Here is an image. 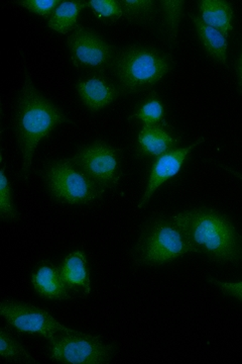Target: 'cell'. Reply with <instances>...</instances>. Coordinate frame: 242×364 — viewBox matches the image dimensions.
Segmentation results:
<instances>
[{"instance_id":"6da1fadb","label":"cell","mask_w":242,"mask_h":364,"mask_svg":"<svg viewBox=\"0 0 242 364\" xmlns=\"http://www.w3.org/2000/svg\"><path fill=\"white\" fill-rule=\"evenodd\" d=\"M194 253L219 263L242 260V238L226 215L208 208H193L172 215Z\"/></svg>"},{"instance_id":"7a4b0ae2","label":"cell","mask_w":242,"mask_h":364,"mask_svg":"<svg viewBox=\"0 0 242 364\" xmlns=\"http://www.w3.org/2000/svg\"><path fill=\"white\" fill-rule=\"evenodd\" d=\"M68 122L63 111L35 88L30 74L25 70V81L13 114L14 131L23 159V179L28 177L33 154L40 140L49 136L57 126Z\"/></svg>"},{"instance_id":"3957f363","label":"cell","mask_w":242,"mask_h":364,"mask_svg":"<svg viewBox=\"0 0 242 364\" xmlns=\"http://www.w3.org/2000/svg\"><path fill=\"white\" fill-rule=\"evenodd\" d=\"M172 70L166 53L148 46L131 45L117 52L114 71L115 82L123 95H133L152 87Z\"/></svg>"},{"instance_id":"277c9868","label":"cell","mask_w":242,"mask_h":364,"mask_svg":"<svg viewBox=\"0 0 242 364\" xmlns=\"http://www.w3.org/2000/svg\"><path fill=\"white\" fill-rule=\"evenodd\" d=\"M188 253H194L183 232L172 218L157 215L145 224L133 257L138 267L166 264Z\"/></svg>"},{"instance_id":"5b68a950","label":"cell","mask_w":242,"mask_h":364,"mask_svg":"<svg viewBox=\"0 0 242 364\" xmlns=\"http://www.w3.org/2000/svg\"><path fill=\"white\" fill-rule=\"evenodd\" d=\"M44 179L53 198L60 203L88 205L105 193V188L84 173L72 158L50 162L45 167Z\"/></svg>"},{"instance_id":"8992f818","label":"cell","mask_w":242,"mask_h":364,"mask_svg":"<svg viewBox=\"0 0 242 364\" xmlns=\"http://www.w3.org/2000/svg\"><path fill=\"white\" fill-rule=\"evenodd\" d=\"M71 61L78 70L104 74L112 70L119 49L95 31L78 25L68 36Z\"/></svg>"},{"instance_id":"52a82bcc","label":"cell","mask_w":242,"mask_h":364,"mask_svg":"<svg viewBox=\"0 0 242 364\" xmlns=\"http://www.w3.org/2000/svg\"><path fill=\"white\" fill-rule=\"evenodd\" d=\"M51 359L55 363L68 364L109 363L114 346L105 344L100 336L82 332H60L50 341Z\"/></svg>"},{"instance_id":"ba28073f","label":"cell","mask_w":242,"mask_h":364,"mask_svg":"<svg viewBox=\"0 0 242 364\" xmlns=\"http://www.w3.org/2000/svg\"><path fill=\"white\" fill-rule=\"evenodd\" d=\"M122 158V149L103 141H95L80 148L72 159L84 173L106 189L114 188L121 181Z\"/></svg>"},{"instance_id":"9c48e42d","label":"cell","mask_w":242,"mask_h":364,"mask_svg":"<svg viewBox=\"0 0 242 364\" xmlns=\"http://www.w3.org/2000/svg\"><path fill=\"white\" fill-rule=\"evenodd\" d=\"M0 314L16 331L42 336L49 341L60 332L73 331L57 322L44 309L13 299L0 304Z\"/></svg>"},{"instance_id":"30bf717a","label":"cell","mask_w":242,"mask_h":364,"mask_svg":"<svg viewBox=\"0 0 242 364\" xmlns=\"http://www.w3.org/2000/svg\"><path fill=\"white\" fill-rule=\"evenodd\" d=\"M204 142L205 138L202 136V138L197 139L195 142L191 144L188 147L177 148V149L167 152L155 159V161L153 163L152 169H150V179H148L145 193L141 198V203H138V210L147 205L153 193L162 184L179 173L182 165H183L188 155L196 147Z\"/></svg>"},{"instance_id":"8fae6325","label":"cell","mask_w":242,"mask_h":364,"mask_svg":"<svg viewBox=\"0 0 242 364\" xmlns=\"http://www.w3.org/2000/svg\"><path fill=\"white\" fill-rule=\"evenodd\" d=\"M76 90L82 104L93 112L109 107L121 93L117 83L105 74H89L79 79Z\"/></svg>"},{"instance_id":"7c38bea8","label":"cell","mask_w":242,"mask_h":364,"mask_svg":"<svg viewBox=\"0 0 242 364\" xmlns=\"http://www.w3.org/2000/svg\"><path fill=\"white\" fill-rule=\"evenodd\" d=\"M59 269L62 280L69 293L78 294L83 298L90 296V274L86 255L83 251H76L69 254L62 262Z\"/></svg>"},{"instance_id":"4fadbf2b","label":"cell","mask_w":242,"mask_h":364,"mask_svg":"<svg viewBox=\"0 0 242 364\" xmlns=\"http://www.w3.org/2000/svg\"><path fill=\"white\" fill-rule=\"evenodd\" d=\"M169 131L164 127L143 124L138 136V156L158 158L177 149L180 139L172 138Z\"/></svg>"},{"instance_id":"5bb4252c","label":"cell","mask_w":242,"mask_h":364,"mask_svg":"<svg viewBox=\"0 0 242 364\" xmlns=\"http://www.w3.org/2000/svg\"><path fill=\"white\" fill-rule=\"evenodd\" d=\"M35 293L47 299H70L72 296L65 287L59 267L49 261H43L32 274Z\"/></svg>"},{"instance_id":"9a60e30c","label":"cell","mask_w":242,"mask_h":364,"mask_svg":"<svg viewBox=\"0 0 242 364\" xmlns=\"http://www.w3.org/2000/svg\"><path fill=\"white\" fill-rule=\"evenodd\" d=\"M198 16L206 25L212 26L224 33L225 38L233 30L232 18L233 6L225 0H200L198 2Z\"/></svg>"},{"instance_id":"2e32d148","label":"cell","mask_w":242,"mask_h":364,"mask_svg":"<svg viewBox=\"0 0 242 364\" xmlns=\"http://www.w3.org/2000/svg\"><path fill=\"white\" fill-rule=\"evenodd\" d=\"M189 16H190L192 23L196 26L199 40L202 43L203 48L208 56L214 59L218 63L229 67V62H227L229 42L224 33L212 26L206 25L198 14L191 13Z\"/></svg>"},{"instance_id":"e0dca14e","label":"cell","mask_w":242,"mask_h":364,"mask_svg":"<svg viewBox=\"0 0 242 364\" xmlns=\"http://www.w3.org/2000/svg\"><path fill=\"white\" fill-rule=\"evenodd\" d=\"M86 7H89L88 1L62 0L60 6L52 14L51 18L48 20V26L55 32L67 35L78 26L77 20L79 14Z\"/></svg>"},{"instance_id":"ac0fdd59","label":"cell","mask_w":242,"mask_h":364,"mask_svg":"<svg viewBox=\"0 0 242 364\" xmlns=\"http://www.w3.org/2000/svg\"><path fill=\"white\" fill-rule=\"evenodd\" d=\"M124 18L138 26L155 25L160 14V4L153 0H119Z\"/></svg>"},{"instance_id":"d6986e66","label":"cell","mask_w":242,"mask_h":364,"mask_svg":"<svg viewBox=\"0 0 242 364\" xmlns=\"http://www.w3.org/2000/svg\"><path fill=\"white\" fill-rule=\"evenodd\" d=\"M129 121L138 119L147 126L164 127L167 130H172L171 124L166 119L164 105L160 102L157 92H152L141 100L136 112L128 117Z\"/></svg>"},{"instance_id":"ffe728a7","label":"cell","mask_w":242,"mask_h":364,"mask_svg":"<svg viewBox=\"0 0 242 364\" xmlns=\"http://www.w3.org/2000/svg\"><path fill=\"white\" fill-rule=\"evenodd\" d=\"M160 6L164 14V28L167 40L172 44H176L185 1L184 0H162Z\"/></svg>"},{"instance_id":"44dd1931","label":"cell","mask_w":242,"mask_h":364,"mask_svg":"<svg viewBox=\"0 0 242 364\" xmlns=\"http://www.w3.org/2000/svg\"><path fill=\"white\" fill-rule=\"evenodd\" d=\"M0 356L7 363H33L32 356L23 348V345L16 341L4 328L0 331Z\"/></svg>"},{"instance_id":"7402d4cb","label":"cell","mask_w":242,"mask_h":364,"mask_svg":"<svg viewBox=\"0 0 242 364\" xmlns=\"http://www.w3.org/2000/svg\"><path fill=\"white\" fill-rule=\"evenodd\" d=\"M88 4L96 18L102 23H114L123 16L119 0H89Z\"/></svg>"},{"instance_id":"603a6c76","label":"cell","mask_w":242,"mask_h":364,"mask_svg":"<svg viewBox=\"0 0 242 364\" xmlns=\"http://www.w3.org/2000/svg\"><path fill=\"white\" fill-rule=\"evenodd\" d=\"M6 169V166H4L0 170V215L4 220L13 221L18 218V212L14 207L13 191Z\"/></svg>"},{"instance_id":"cb8c5ba5","label":"cell","mask_w":242,"mask_h":364,"mask_svg":"<svg viewBox=\"0 0 242 364\" xmlns=\"http://www.w3.org/2000/svg\"><path fill=\"white\" fill-rule=\"evenodd\" d=\"M61 2L62 0H18L14 1V4L25 7L30 13L49 20Z\"/></svg>"},{"instance_id":"d4e9b609","label":"cell","mask_w":242,"mask_h":364,"mask_svg":"<svg viewBox=\"0 0 242 364\" xmlns=\"http://www.w3.org/2000/svg\"><path fill=\"white\" fill-rule=\"evenodd\" d=\"M209 282L217 287L220 291L227 296H232L241 301L242 303V282H224L215 279H209Z\"/></svg>"},{"instance_id":"484cf974","label":"cell","mask_w":242,"mask_h":364,"mask_svg":"<svg viewBox=\"0 0 242 364\" xmlns=\"http://www.w3.org/2000/svg\"><path fill=\"white\" fill-rule=\"evenodd\" d=\"M237 91L239 95H242V50L241 56H239L238 61H237Z\"/></svg>"},{"instance_id":"4316f807","label":"cell","mask_w":242,"mask_h":364,"mask_svg":"<svg viewBox=\"0 0 242 364\" xmlns=\"http://www.w3.org/2000/svg\"><path fill=\"white\" fill-rule=\"evenodd\" d=\"M227 170H229V172H231L232 174H234L236 177H238L239 179H241L242 181V174L239 173V172L236 171V170L227 168V167H225Z\"/></svg>"}]
</instances>
